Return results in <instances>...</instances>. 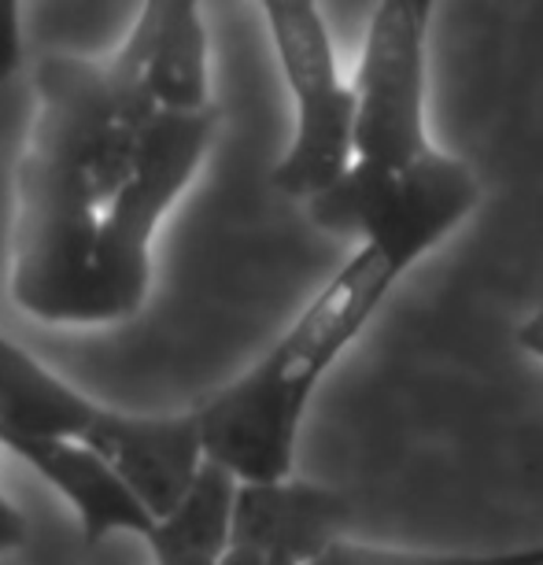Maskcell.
I'll use <instances>...</instances> for the list:
<instances>
[{"mask_svg": "<svg viewBox=\"0 0 543 565\" xmlns=\"http://www.w3.org/2000/svg\"><path fill=\"white\" fill-rule=\"evenodd\" d=\"M499 565H543V547H525V551H507Z\"/></svg>", "mask_w": 543, "mask_h": 565, "instance_id": "cell-19", "label": "cell"}, {"mask_svg": "<svg viewBox=\"0 0 543 565\" xmlns=\"http://www.w3.org/2000/svg\"><path fill=\"white\" fill-rule=\"evenodd\" d=\"M403 274L388 252L362 241L270 355L196 411L211 462L237 481H285L307 399Z\"/></svg>", "mask_w": 543, "mask_h": 565, "instance_id": "cell-1", "label": "cell"}, {"mask_svg": "<svg viewBox=\"0 0 543 565\" xmlns=\"http://www.w3.org/2000/svg\"><path fill=\"white\" fill-rule=\"evenodd\" d=\"M425 30L414 0H377L355 71V159L407 167L429 152L425 137Z\"/></svg>", "mask_w": 543, "mask_h": 565, "instance_id": "cell-5", "label": "cell"}, {"mask_svg": "<svg viewBox=\"0 0 543 565\" xmlns=\"http://www.w3.org/2000/svg\"><path fill=\"white\" fill-rule=\"evenodd\" d=\"M503 554H436V551H400V547H366V543H348L344 536L307 565H499Z\"/></svg>", "mask_w": 543, "mask_h": 565, "instance_id": "cell-13", "label": "cell"}, {"mask_svg": "<svg viewBox=\"0 0 543 565\" xmlns=\"http://www.w3.org/2000/svg\"><path fill=\"white\" fill-rule=\"evenodd\" d=\"M82 440L123 477L156 521H163L193 488L200 466L207 462L200 414L174 418H137V414L97 407Z\"/></svg>", "mask_w": 543, "mask_h": 565, "instance_id": "cell-7", "label": "cell"}, {"mask_svg": "<svg viewBox=\"0 0 543 565\" xmlns=\"http://www.w3.org/2000/svg\"><path fill=\"white\" fill-rule=\"evenodd\" d=\"M156 565H219L211 554H193V551H152Z\"/></svg>", "mask_w": 543, "mask_h": 565, "instance_id": "cell-18", "label": "cell"}, {"mask_svg": "<svg viewBox=\"0 0 543 565\" xmlns=\"http://www.w3.org/2000/svg\"><path fill=\"white\" fill-rule=\"evenodd\" d=\"M0 444L23 458L41 481H49L74 507L85 543H100L111 532H137L148 540L159 525L141 499L123 484V477L108 466V458H100L85 440L19 436L0 429Z\"/></svg>", "mask_w": 543, "mask_h": 565, "instance_id": "cell-8", "label": "cell"}, {"mask_svg": "<svg viewBox=\"0 0 543 565\" xmlns=\"http://www.w3.org/2000/svg\"><path fill=\"white\" fill-rule=\"evenodd\" d=\"M156 26L152 93L159 111H204L207 104V26L200 0H145Z\"/></svg>", "mask_w": 543, "mask_h": 565, "instance_id": "cell-11", "label": "cell"}, {"mask_svg": "<svg viewBox=\"0 0 543 565\" xmlns=\"http://www.w3.org/2000/svg\"><path fill=\"white\" fill-rule=\"evenodd\" d=\"M518 344L529 351V355H536V359H543V307L536 315L529 318L525 326L518 329Z\"/></svg>", "mask_w": 543, "mask_h": 565, "instance_id": "cell-16", "label": "cell"}, {"mask_svg": "<svg viewBox=\"0 0 543 565\" xmlns=\"http://www.w3.org/2000/svg\"><path fill=\"white\" fill-rule=\"evenodd\" d=\"M23 543H26V518L0 495V554L23 547Z\"/></svg>", "mask_w": 543, "mask_h": 565, "instance_id": "cell-15", "label": "cell"}, {"mask_svg": "<svg viewBox=\"0 0 543 565\" xmlns=\"http://www.w3.org/2000/svg\"><path fill=\"white\" fill-rule=\"evenodd\" d=\"M215 111H159L148 126L130 181L100 218L97 270L108 292L111 322L145 307L152 281V237L159 218L185 193L215 137Z\"/></svg>", "mask_w": 543, "mask_h": 565, "instance_id": "cell-3", "label": "cell"}, {"mask_svg": "<svg viewBox=\"0 0 543 565\" xmlns=\"http://www.w3.org/2000/svg\"><path fill=\"white\" fill-rule=\"evenodd\" d=\"M241 481L226 466L207 462L200 466L193 488L170 514L152 529V551H193L222 558L233 543V507H237Z\"/></svg>", "mask_w": 543, "mask_h": 565, "instance_id": "cell-12", "label": "cell"}, {"mask_svg": "<svg viewBox=\"0 0 543 565\" xmlns=\"http://www.w3.org/2000/svg\"><path fill=\"white\" fill-rule=\"evenodd\" d=\"M23 56V0H0V82L12 78Z\"/></svg>", "mask_w": 543, "mask_h": 565, "instance_id": "cell-14", "label": "cell"}, {"mask_svg": "<svg viewBox=\"0 0 543 565\" xmlns=\"http://www.w3.org/2000/svg\"><path fill=\"white\" fill-rule=\"evenodd\" d=\"M100 204L67 152L30 126L19 156L12 296L30 318L56 326L111 322L97 270Z\"/></svg>", "mask_w": 543, "mask_h": 565, "instance_id": "cell-2", "label": "cell"}, {"mask_svg": "<svg viewBox=\"0 0 543 565\" xmlns=\"http://www.w3.org/2000/svg\"><path fill=\"white\" fill-rule=\"evenodd\" d=\"M219 565H278V558L263 551H252V547H241V543H230V551L222 554Z\"/></svg>", "mask_w": 543, "mask_h": 565, "instance_id": "cell-17", "label": "cell"}, {"mask_svg": "<svg viewBox=\"0 0 543 565\" xmlns=\"http://www.w3.org/2000/svg\"><path fill=\"white\" fill-rule=\"evenodd\" d=\"M477 204H481V185L473 170L462 159L429 148L400 170L377 167L374 204L362 241L377 244L403 270H411Z\"/></svg>", "mask_w": 543, "mask_h": 565, "instance_id": "cell-6", "label": "cell"}, {"mask_svg": "<svg viewBox=\"0 0 543 565\" xmlns=\"http://www.w3.org/2000/svg\"><path fill=\"white\" fill-rule=\"evenodd\" d=\"M414 8H418V15H422V23H429V15H433V8H436V0H414Z\"/></svg>", "mask_w": 543, "mask_h": 565, "instance_id": "cell-20", "label": "cell"}, {"mask_svg": "<svg viewBox=\"0 0 543 565\" xmlns=\"http://www.w3.org/2000/svg\"><path fill=\"white\" fill-rule=\"evenodd\" d=\"M97 403L63 385L52 370L0 333V429L19 436H71L82 440Z\"/></svg>", "mask_w": 543, "mask_h": 565, "instance_id": "cell-10", "label": "cell"}, {"mask_svg": "<svg viewBox=\"0 0 543 565\" xmlns=\"http://www.w3.org/2000/svg\"><path fill=\"white\" fill-rule=\"evenodd\" d=\"M351 507L344 495L300 481H241L233 507V543L270 558L307 565L344 536Z\"/></svg>", "mask_w": 543, "mask_h": 565, "instance_id": "cell-9", "label": "cell"}, {"mask_svg": "<svg viewBox=\"0 0 543 565\" xmlns=\"http://www.w3.org/2000/svg\"><path fill=\"white\" fill-rule=\"evenodd\" d=\"M285 82L296 100V137L274 170V189L311 200L355 159V93L340 82L318 0H259Z\"/></svg>", "mask_w": 543, "mask_h": 565, "instance_id": "cell-4", "label": "cell"}]
</instances>
